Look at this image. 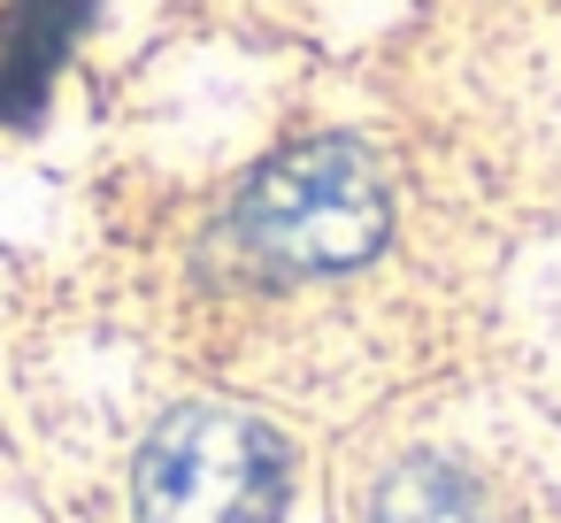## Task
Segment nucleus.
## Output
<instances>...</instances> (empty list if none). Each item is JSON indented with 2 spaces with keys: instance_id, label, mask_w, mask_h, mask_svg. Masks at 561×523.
Instances as JSON below:
<instances>
[{
  "instance_id": "f257e3e1",
  "label": "nucleus",
  "mask_w": 561,
  "mask_h": 523,
  "mask_svg": "<svg viewBox=\"0 0 561 523\" xmlns=\"http://www.w3.org/2000/svg\"><path fill=\"white\" fill-rule=\"evenodd\" d=\"M385 224H392L385 170L354 139L285 147L277 162H262L247 178V193L231 208V239L247 247L254 270H277V277L354 270L385 247Z\"/></svg>"
},
{
  "instance_id": "f03ea898",
  "label": "nucleus",
  "mask_w": 561,
  "mask_h": 523,
  "mask_svg": "<svg viewBox=\"0 0 561 523\" xmlns=\"http://www.w3.org/2000/svg\"><path fill=\"white\" fill-rule=\"evenodd\" d=\"M285 439L239 408H178L131 469L139 523H270L285 508Z\"/></svg>"
},
{
  "instance_id": "7ed1b4c3",
  "label": "nucleus",
  "mask_w": 561,
  "mask_h": 523,
  "mask_svg": "<svg viewBox=\"0 0 561 523\" xmlns=\"http://www.w3.org/2000/svg\"><path fill=\"white\" fill-rule=\"evenodd\" d=\"M85 24H93V0H16L0 16V116L9 124H39L47 86Z\"/></svg>"
},
{
  "instance_id": "20e7f679",
  "label": "nucleus",
  "mask_w": 561,
  "mask_h": 523,
  "mask_svg": "<svg viewBox=\"0 0 561 523\" xmlns=\"http://www.w3.org/2000/svg\"><path fill=\"white\" fill-rule=\"evenodd\" d=\"M369 523H492V500H484V485L461 477L454 462L415 454V462H400V469L377 485Z\"/></svg>"
}]
</instances>
